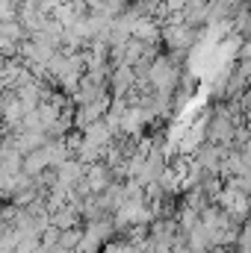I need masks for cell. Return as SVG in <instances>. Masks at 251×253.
Segmentation results:
<instances>
[{"instance_id": "1", "label": "cell", "mask_w": 251, "mask_h": 253, "mask_svg": "<svg viewBox=\"0 0 251 253\" xmlns=\"http://www.w3.org/2000/svg\"><path fill=\"white\" fill-rule=\"evenodd\" d=\"M110 103H113V97H110V94H101L98 100H89V103L74 106V129H77V132H83L89 124L101 121V118L110 112Z\"/></svg>"}, {"instance_id": "2", "label": "cell", "mask_w": 251, "mask_h": 253, "mask_svg": "<svg viewBox=\"0 0 251 253\" xmlns=\"http://www.w3.org/2000/svg\"><path fill=\"white\" fill-rule=\"evenodd\" d=\"M83 174H86V165H80L74 156H71V159H65L63 165L57 168V186H54L51 191H63V194H68V191L83 180Z\"/></svg>"}, {"instance_id": "3", "label": "cell", "mask_w": 251, "mask_h": 253, "mask_svg": "<svg viewBox=\"0 0 251 253\" xmlns=\"http://www.w3.org/2000/svg\"><path fill=\"white\" fill-rule=\"evenodd\" d=\"M130 39L139 42V44H145V47H160V24H157L154 18L142 15V18L133 21V27H130Z\"/></svg>"}, {"instance_id": "4", "label": "cell", "mask_w": 251, "mask_h": 253, "mask_svg": "<svg viewBox=\"0 0 251 253\" xmlns=\"http://www.w3.org/2000/svg\"><path fill=\"white\" fill-rule=\"evenodd\" d=\"M222 156H225V147H216V144H207V141H204V144L192 153V162H195L204 174H216V177H219Z\"/></svg>"}, {"instance_id": "5", "label": "cell", "mask_w": 251, "mask_h": 253, "mask_svg": "<svg viewBox=\"0 0 251 253\" xmlns=\"http://www.w3.org/2000/svg\"><path fill=\"white\" fill-rule=\"evenodd\" d=\"M107 91H110V97H127L133 91V68H127V65L113 68L107 77Z\"/></svg>"}, {"instance_id": "6", "label": "cell", "mask_w": 251, "mask_h": 253, "mask_svg": "<svg viewBox=\"0 0 251 253\" xmlns=\"http://www.w3.org/2000/svg\"><path fill=\"white\" fill-rule=\"evenodd\" d=\"M83 183H86L89 194H101V191H107V186L113 183V174H110V168L104 162H95V165H86Z\"/></svg>"}, {"instance_id": "7", "label": "cell", "mask_w": 251, "mask_h": 253, "mask_svg": "<svg viewBox=\"0 0 251 253\" xmlns=\"http://www.w3.org/2000/svg\"><path fill=\"white\" fill-rule=\"evenodd\" d=\"M45 168H51V165H48V153H45V147H39V150H33V153H27V156L21 159V174L30 177V180H36Z\"/></svg>"}, {"instance_id": "8", "label": "cell", "mask_w": 251, "mask_h": 253, "mask_svg": "<svg viewBox=\"0 0 251 253\" xmlns=\"http://www.w3.org/2000/svg\"><path fill=\"white\" fill-rule=\"evenodd\" d=\"M45 144H48V135H45V132H18V135H15V150H18L21 156L39 150V147H45Z\"/></svg>"}, {"instance_id": "9", "label": "cell", "mask_w": 251, "mask_h": 253, "mask_svg": "<svg viewBox=\"0 0 251 253\" xmlns=\"http://www.w3.org/2000/svg\"><path fill=\"white\" fill-rule=\"evenodd\" d=\"M184 245H187L189 253H210V242H207V233L198 227H192L189 233H184Z\"/></svg>"}, {"instance_id": "10", "label": "cell", "mask_w": 251, "mask_h": 253, "mask_svg": "<svg viewBox=\"0 0 251 253\" xmlns=\"http://www.w3.org/2000/svg\"><path fill=\"white\" fill-rule=\"evenodd\" d=\"M45 153H48V165H51V168H60L65 159H71V150L65 147L63 138H54V141H48V144H45Z\"/></svg>"}, {"instance_id": "11", "label": "cell", "mask_w": 251, "mask_h": 253, "mask_svg": "<svg viewBox=\"0 0 251 253\" xmlns=\"http://www.w3.org/2000/svg\"><path fill=\"white\" fill-rule=\"evenodd\" d=\"M51 227H57L60 233H63V230H74V227H80V215L65 203V209H60V212L51 215Z\"/></svg>"}, {"instance_id": "12", "label": "cell", "mask_w": 251, "mask_h": 253, "mask_svg": "<svg viewBox=\"0 0 251 253\" xmlns=\"http://www.w3.org/2000/svg\"><path fill=\"white\" fill-rule=\"evenodd\" d=\"M0 36H3L6 42H12V44H18V42H24V39H27V33L21 30V24H18V21H6V24H0Z\"/></svg>"}, {"instance_id": "13", "label": "cell", "mask_w": 251, "mask_h": 253, "mask_svg": "<svg viewBox=\"0 0 251 253\" xmlns=\"http://www.w3.org/2000/svg\"><path fill=\"white\" fill-rule=\"evenodd\" d=\"M80 236H83V227H74V230H63L60 233V242H57V248H63V251H71L77 248V242H80Z\"/></svg>"}, {"instance_id": "14", "label": "cell", "mask_w": 251, "mask_h": 253, "mask_svg": "<svg viewBox=\"0 0 251 253\" xmlns=\"http://www.w3.org/2000/svg\"><path fill=\"white\" fill-rule=\"evenodd\" d=\"M101 253H133V245L127 239H122V236H113L110 242H104Z\"/></svg>"}, {"instance_id": "15", "label": "cell", "mask_w": 251, "mask_h": 253, "mask_svg": "<svg viewBox=\"0 0 251 253\" xmlns=\"http://www.w3.org/2000/svg\"><path fill=\"white\" fill-rule=\"evenodd\" d=\"M57 242H60V230H57V227H48V230H42V233H39V245H42L45 251L57 248Z\"/></svg>"}]
</instances>
